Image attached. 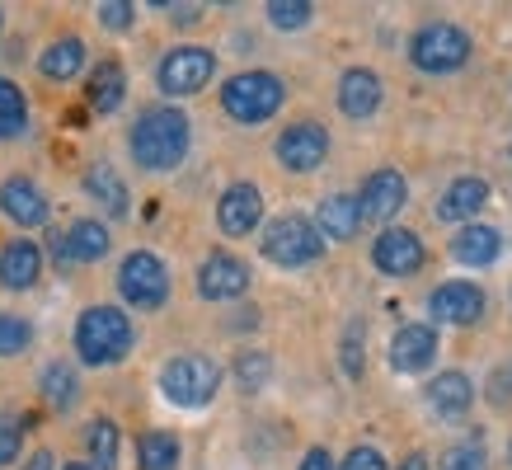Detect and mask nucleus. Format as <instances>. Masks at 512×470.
<instances>
[{
    "instance_id": "1",
    "label": "nucleus",
    "mask_w": 512,
    "mask_h": 470,
    "mask_svg": "<svg viewBox=\"0 0 512 470\" xmlns=\"http://www.w3.org/2000/svg\"><path fill=\"white\" fill-rule=\"evenodd\" d=\"M132 160H137L141 170L151 174H165V170H179L188 156V146H193V127H188V113L174 109V104H156V109H146L132 123Z\"/></svg>"
},
{
    "instance_id": "2",
    "label": "nucleus",
    "mask_w": 512,
    "mask_h": 470,
    "mask_svg": "<svg viewBox=\"0 0 512 470\" xmlns=\"http://www.w3.org/2000/svg\"><path fill=\"white\" fill-rule=\"evenodd\" d=\"M137 344V329L123 306H90L76 320V353L85 367H113Z\"/></svg>"
},
{
    "instance_id": "3",
    "label": "nucleus",
    "mask_w": 512,
    "mask_h": 470,
    "mask_svg": "<svg viewBox=\"0 0 512 470\" xmlns=\"http://www.w3.org/2000/svg\"><path fill=\"white\" fill-rule=\"evenodd\" d=\"M282 99H287V85L273 71H240V76H231L221 85V109L231 113L240 127L268 123L282 109Z\"/></svg>"
},
{
    "instance_id": "4",
    "label": "nucleus",
    "mask_w": 512,
    "mask_h": 470,
    "mask_svg": "<svg viewBox=\"0 0 512 470\" xmlns=\"http://www.w3.org/2000/svg\"><path fill=\"white\" fill-rule=\"evenodd\" d=\"M221 391V367L207 353H179L160 367V395L179 409L212 405Z\"/></svg>"
},
{
    "instance_id": "5",
    "label": "nucleus",
    "mask_w": 512,
    "mask_h": 470,
    "mask_svg": "<svg viewBox=\"0 0 512 470\" xmlns=\"http://www.w3.org/2000/svg\"><path fill=\"white\" fill-rule=\"evenodd\" d=\"M470 52H475V38L461 24H447V19L423 24L409 38V62L419 66L423 76H451V71H461L470 62Z\"/></svg>"
},
{
    "instance_id": "6",
    "label": "nucleus",
    "mask_w": 512,
    "mask_h": 470,
    "mask_svg": "<svg viewBox=\"0 0 512 470\" xmlns=\"http://www.w3.org/2000/svg\"><path fill=\"white\" fill-rule=\"evenodd\" d=\"M259 250H264L268 264H278V268H306V264H315V259H325V235L315 231L311 217L287 212V217L268 221Z\"/></svg>"
},
{
    "instance_id": "7",
    "label": "nucleus",
    "mask_w": 512,
    "mask_h": 470,
    "mask_svg": "<svg viewBox=\"0 0 512 470\" xmlns=\"http://www.w3.org/2000/svg\"><path fill=\"white\" fill-rule=\"evenodd\" d=\"M118 297L137 311H160L170 301V268L151 250H132L118 264Z\"/></svg>"
},
{
    "instance_id": "8",
    "label": "nucleus",
    "mask_w": 512,
    "mask_h": 470,
    "mask_svg": "<svg viewBox=\"0 0 512 470\" xmlns=\"http://www.w3.org/2000/svg\"><path fill=\"white\" fill-rule=\"evenodd\" d=\"M217 76V52L212 47H174V52H165L156 66V85L170 99H188V94H198L207 80Z\"/></svg>"
},
{
    "instance_id": "9",
    "label": "nucleus",
    "mask_w": 512,
    "mask_h": 470,
    "mask_svg": "<svg viewBox=\"0 0 512 470\" xmlns=\"http://www.w3.org/2000/svg\"><path fill=\"white\" fill-rule=\"evenodd\" d=\"M428 311H433V325L470 329V325H480L484 311H489V292L470 278H451L428 292Z\"/></svg>"
},
{
    "instance_id": "10",
    "label": "nucleus",
    "mask_w": 512,
    "mask_h": 470,
    "mask_svg": "<svg viewBox=\"0 0 512 470\" xmlns=\"http://www.w3.org/2000/svg\"><path fill=\"white\" fill-rule=\"evenodd\" d=\"M409 203V179L400 170H376L357 188V217L362 226H390Z\"/></svg>"
},
{
    "instance_id": "11",
    "label": "nucleus",
    "mask_w": 512,
    "mask_h": 470,
    "mask_svg": "<svg viewBox=\"0 0 512 470\" xmlns=\"http://www.w3.org/2000/svg\"><path fill=\"white\" fill-rule=\"evenodd\" d=\"M273 156L282 170L292 174H311L329 160V132L320 123H292L282 127V137L273 141Z\"/></svg>"
},
{
    "instance_id": "12",
    "label": "nucleus",
    "mask_w": 512,
    "mask_h": 470,
    "mask_svg": "<svg viewBox=\"0 0 512 470\" xmlns=\"http://www.w3.org/2000/svg\"><path fill=\"white\" fill-rule=\"evenodd\" d=\"M437 348H442V339H437V325H400L395 334H390V372L400 376H419L428 372L437 362Z\"/></svg>"
},
{
    "instance_id": "13",
    "label": "nucleus",
    "mask_w": 512,
    "mask_h": 470,
    "mask_svg": "<svg viewBox=\"0 0 512 470\" xmlns=\"http://www.w3.org/2000/svg\"><path fill=\"white\" fill-rule=\"evenodd\" d=\"M372 264H376V273H386V278H414V273L428 264V250H423V240L414 231L390 226V231L376 235Z\"/></svg>"
},
{
    "instance_id": "14",
    "label": "nucleus",
    "mask_w": 512,
    "mask_h": 470,
    "mask_svg": "<svg viewBox=\"0 0 512 470\" xmlns=\"http://www.w3.org/2000/svg\"><path fill=\"white\" fill-rule=\"evenodd\" d=\"M249 292V264L235 259V254L217 250L207 254L198 268V297L202 301H235Z\"/></svg>"
},
{
    "instance_id": "15",
    "label": "nucleus",
    "mask_w": 512,
    "mask_h": 470,
    "mask_svg": "<svg viewBox=\"0 0 512 470\" xmlns=\"http://www.w3.org/2000/svg\"><path fill=\"white\" fill-rule=\"evenodd\" d=\"M217 226H221V235H231V240L259 231V226H264V193H259V184L226 188L217 203Z\"/></svg>"
},
{
    "instance_id": "16",
    "label": "nucleus",
    "mask_w": 512,
    "mask_h": 470,
    "mask_svg": "<svg viewBox=\"0 0 512 470\" xmlns=\"http://www.w3.org/2000/svg\"><path fill=\"white\" fill-rule=\"evenodd\" d=\"M0 212L15 221V226H43L52 217V203H47V193L33 184L29 174H10L5 184H0Z\"/></svg>"
},
{
    "instance_id": "17",
    "label": "nucleus",
    "mask_w": 512,
    "mask_h": 470,
    "mask_svg": "<svg viewBox=\"0 0 512 470\" xmlns=\"http://www.w3.org/2000/svg\"><path fill=\"white\" fill-rule=\"evenodd\" d=\"M381 99H386V90H381V76H376L372 66H348V71L339 76V109H343V118L367 123V118L381 109Z\"/></svg>"
},
{
    "instance_id": "18",
    "label": "nucleus",
    "mask_w": 512,
    "mask_h": 470,
    "mask_svg": "<svg viewBox=\"0 0 512 470\" xmlns=\"http://www.w3.org/2000/svg\"><path fill=\"white\" fill-rule=\"evenodd\" d=\"M484 207H489V179H480V174H461V179H451L447 193L437 198V217L451 221V226H470Z\"/></svg>"
},
{
    "instance_id": "19",
    "label": "nucleus",
    "mask_w": 512,
    "mask_h": 470,
    "mask_svg": "<svg viewBox=\"0 0 512 470\" xmlns=\"http://www.w3.org/2000/svg\"><path fill=\"white\" fill-rule=\"evenodd\" d=\"M43 278V250L33 240H5L0 245V287L5 292H29L33 282Z\"/></svg>"
},
{
    "instance_id": "20",
    "label": "nucleus",
    "mask_w": 512,
    "mask_h": 470,
    "mask_svg": "<svg viewBox=\"0 0 512 470\" xmlns=\"http://www.w3.org/2000/svg\"><path fill=\"white\" fill-rule=\"evenodd\" d=\"M503 254V235L498 226H484V221H470L466 231L451 235V259L466 268H489Z\"/></svg>"
},
{
    "instance_id": "21",
    "label": "nucleus",
    "mask_w": 512,
    "mask_h": 470,
    "mask_svg": "<svg viewBox=\"0 0 512 470\" xmlns=\"http://www.w3.org/2000/svg\"><path fill=\"white\" fill-rule=\"evenodd\" d=\"M428 405L447 423L466 419L470 405H475V381H470L466 372H437L433 381H428Z\"/></svg>"
},
{
    "instance_id": "22",
    "label": "nucleus",
    "mask_w": 512,
    "mask_h": 470,
    "mask_svg": "<svg viewBox=\"0 0 512 470\" xmlns=\"http://www.w3.org/2000/svg\"><path fill=\"white\" fill-rule=\"evenodd\" d=\"M113 245V235L104 221H94V217H80L71 221L62 231V250H66V264H94V259H104Z\"/></svg>"
},
{
    "instance_id": "23",
    "label": "nucleus",
    "mask_w": 512,
    "mask_h": 470,
    "mask_svg": "<svg viewBox=\"0 0 512 470\" xmlns=\"http://www.w3.org/2000/svg\"><path fill=\"white\" fill-rule=\"evenodd\" d=\"M311 221H315V231L325 235V245H329V240H353V235L362 231V217H357V198H353V193H329Z\"/></svg>"
},
{
    "instance_id": "24",
    "label": "nucleus",
    "mask_w": 512,
    "mask_h": 470,
    "mask_svg": "<svg viewBox=\"0 0 512 470\" xmlns=\"http://www.w3.org/2000/svg\"><path fill=\"white\" fill-rule=\"evenodd\" d=\"M85 193H90V198L104 207L109 217H127V207H132L123 174L113 170L109 160H99V165H90V170H85Z\"/></svg>"
},
{
    "instance_id": "25",
    "label": "nucleus",
    "mask_w": 512,
    "mask_h": 470,
    "mask_svg": "<svg viewBox=\"0 0 512 470\" xmlns=\"http://www.w3.org/2000/svg\"><path fill=\"white\" fill-rule=\"evenodd\" d=\"M85 94H90V109L94 113H118L127 99V71L123 62H99L94 66L90 85H85Z\"/></svg>"
},
{
    "instance_id": "26",
    "label": "nucleus",
    "mask_w": 512,
    "mask_h": 470,
    "mask_svg": "<svg viewBox=\"0 0 512 470\" xmlns=\"http://www.w3.org/2000/svg\"><path fill=\"white\" fill-rule=\"evenodd\" d=\"M80 66H85V43H80L76 33H66V38H57V43L43 47V57H38V71H43L47 80H76Z\"/></svg>"
},
{
    "instance_id": "27",
    "label": "nucleus",
    "mask_w": 512,
    "mask_h": 470,
    "mask_svg": "<svg viewBox=\"0 0 512 470\" xmlns=\"http://www.w3.org/2000/svg\"><path fill=\"white\" fill-rule=\"evenodd\" d=\"M85 452H90V461H85L90 470H118V461H123V433H118V423L94 419L85 428Z\"/></svg>"
},
{
    "instance_id": "28",
    "label": "nucleus",
    "mask_w": 512,
    "mask_h": 470,
    "mask_svg": "<svg viewBox=\"0 0 512 470\" xmlns=\"http://www.w3.org/2000/svg\"><path fill=\"white\" fill-rule=\"evenodd\" d=\"M179 456H184V447H179V438L165 433V428H151V433L137 438V466L141 470H179Z\"/></svg>"
},
{
    "instance_id": "29",
    "label": "nucleus",
    "mask_w": 512,
    "mask_h": 470,
    "mask_svg": "<svg viewBox=\"0 0 512 470\" xmlns=\"http://www.w3.org/2000/svg\"><path fill=\"white\" fill-rule=\"evenodd\" d=\"M38 391L52 409H71L80 395V381H76V367L71 362H47L43 376H38Z\"/></svg>"
},
{
    "instance_id": "30",
    "label": "nucleus",
    "mask_w": 512,
    "mask_h": 470,
    "mask_svg": "<svg viewBox=\"0 0 512 470\" xmlns=\"http://www.w3.org/2000/svg\"><path fill=\"white\" fill-rule=\"evenodd\" d=\"M24 127H29V99L15 80L0 76V141L24 137Z\"/></svg>"
},
{
    "instance_id": "31",
    "label": "nucleus",
    "mask_w": 512,
    "mask_h": 470,
    "mask_svg": "<svg viewBox=\"0 0 512 470\" xmlns=\"http://www.w3.org/2000/svg\"><path fill=\"white\" fill-rule=\"evenodd\" d=\"M235 386L245 395H254V391H264L268 381H273V358H268L264 348H240L235 353Z\"/></svg>"
},
{
    "instance_id": "32",
    "label": "nucleus",
    "mask_w": 512,
    "mask_h": 470,
    "mask_svg": "<svg viewBox=\"0 0 512 470\" xmlns=\"http://www.w3.org/2000/svg\"><path fill=\"white\" fill-rule=\"evenodd\" d=\"M367 325L362 320H348V329H343V339H339V362H343V376H362L367 372Z\"/></svg>"
},
{
    "instance_id": "33",
    "label": "nucleus",
    "mask_w": 512,
    "mask_h": 470,
    "mask_svg": "<svg viewBox=\"0 0 512 470\" xmlns=\"http://www.w3.org/2000/svg\"><path fill=\"white\" fill-rule=\"evenodd\" d=\"M315 19V5L311 0H273L268 5V24L282 33H296V29H306Z\"/></svg>"
},
{
    "instance_id": "34",
    "label": "nucleus",
    "mask_w": 512,
    "mask_h": 470,
    "mask_svg": "<svg viewBox=\"0 0 512 470\" xmlns=\"http://www.w3.org/2000/svg\"><path fill=\"white\" fill-rule=\"evenodd\" d=\"M33 344V325L24 315H5L0 311V358H19V353H29Z\"/></svg>"
},
{
    "instance_id": "35",
    "label": "nucleus",
    "mask_w": 512,
    "mask_h": 470,
    "mask_svg": "<svg viewBox=\"0 0 512 470\" xmlns=\"http://www.w3.org/2000/svg\"><path fill=\"white\" fill-rule=\"evenodd\" d=\"M442 470H489V452H484V442L470 438V442L447 447V452H442Z\"/></svg>"
},
{
    "instance_id": "36",
    "label": "nucleus",
    "mask_w": 512,
    "mask_h": 470,
    "mask_svg": "<svg viewBox=\"0 0 512 470\" xmlns=\"http://www.w3.org/2000/svg\"><path fill=\"white\" fill-rule=\"evenodd\" d=\"M19 456H24V419L0 414V470L15 466Z\"/></svg>"
},
{
    "instance_id": "37",
    "label": "nucleus",
    "mask_w": 512,
    "mask_h": 470,
    "mask_svg": "<svg viewBox=\"0 0 512 470\" xmlns=\"http://www.w3.org/2000/svg\"><path fill=\"white\" fill-rule=\"evenodd\" d=\"M99 24L109 33H127L137 24V10H132L127 0H109V5H99Z\"/></svg>"
},
{
    "instance_id": "38",
    "label": "nucleus",
    "mask_w": 512,
    "mask_h": 470,
    "mask_svg": "<svg viewBox=\"0 0 512 470\" xmlns=\"http://www.w3.org/2000/svg\"><path fill=\"white\" fill-rule=\"evenodd\" d=\"M339 470H390V466H386V456L376 452V447H367V442H362V447H353V452L343 456Z\"/></svg>"
},
{
    "instance_id": "39",
    "label": "nucleus",
    "mask_w": 512,
    "mask_h": 470,
    "mask_svg": "<svg viewBox=\"0 0 512 470\" xmlns=\"http://www.w3.org/2000/svg\"><path fill=\"white\" fill-rule=\"evenodd\" d=\"M296 470H334V456H329L325 447H311V452L301 456V466Z\"/></svg>"
},
{
    "instance_id": "40",
    "label": "nucleus",
    "mask_w": 512,
    "mask_h": 470,
    "mask_svg": "<svg viewBox=\"0 0 512 470\" xmlns=\"http://www.w3.org/2000/svg\"><path fill=\"white\" fill-rule=\"evenodd\" d=\"M395 470H433V461H428V456H423V452H409V456H404V461H400V466H395Z\"/></svg>"
},
{
    "instance_id": "41",
    "label": "nucleus",
    "mask_w": 512,
    "mask_h": 470,
    "mask_svg": "<svg viewBox=\"0 0 512 470\" xmlns=\"http://www.w3.org/2000/svg\"><path fill=\"white\" fill-rule=\"evenodd\" d=\"M24 470H57V456H52V452H33Z\"/></svg>"
},
{
    "instance_id": "42",
    "label": "nucleus",
    "mask_w": 512,
    "mask_h": 470,
    "mask_svg": "<svg viewBox=\"0 0 512 470\" xmlns=\"http://www.w3.org/2000/svg\"><path fill=\"white\" fill-rule=\"evenodd\" d=\"M62 470H90V466H85V461H71V466H62Z\"/></svg>"
},
{
    "instance_id": "43",
    "label": "nucleus",
    "mask_w": 512,
    "mask_h": 470,
    "mask_svg": "<svg viewBox=\"0 0 512 470\" xmlns=\"http://www.w3.org/2000/svg\"><path fill=\"white\" fill-rule=\"evenodd\" d=\"M508 466H512V442H508Z\"/></svg>"
}]
</instances>
